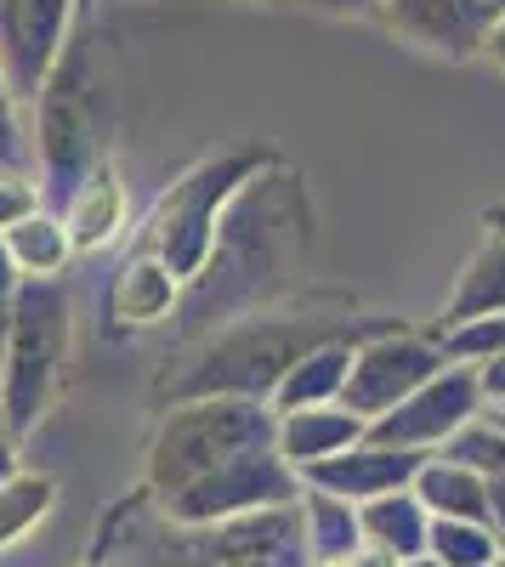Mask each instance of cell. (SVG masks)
Segmentation results:
<instances>
[{"mask_svg": "<svg viewBox=\"0 0 505 567\" xmlns=\"http://www.w3.org/2000/svg\"><path fill=\"white\" fill-rule=\"evenodd\" d=\"M125 227V187H120V176L103 165L91 182H80L74 194H69V239L80 245V250H97V245H109L114 233Z\"/></svg>", "mask_w": 505, "mask_h": 567, "instance_id": "obj_16", "label": "cell"}, {"mask_svg": "<svg viewBox=\"0 0 505 567\" xmlns=\"http://www.w3.org/2000/svg\"><path fill=\"white\" fill-rule=\"evenodd\" d=\"M176 290H182V278H176L159 256L143 250L131 267H120V284H114V318L131 323V329H148V323L171 318Z\"/></svg>", "mask_w": 505, "mask_h": 567, "instance_id": "obj_14", "label": "cell"}, {"mask_svg": "<svg viewBox=\"0 0 505 567\" xmlns=\"http://www.w3.org/2000/svg\"><path fill=\"white\" fill-rule=\"evenodd\" d=\"M483 409H488V398H483L477 369L454 363V369H437L432 381L421 392H409L398 409L370 420V437L392 443V449H415V454H443Z\"/></svg>", "mask_w": 505, "mask_h": 567, "instance_id": "obj_5", "label": "cell"}, {"mask_svg": "<svg viewBox=\"0 0 505 567\" xmlns=\"http://www.w3.org/2000/svg\"><path fill=\"white\" fill-rule=\"evenodd\" d=\"M437 369H449L443 341L409 336V329H387V336H370L363 347H352V369H347L341 403H347L358 420H381V414L398 409L409 392H421Z\"/></svg>", "mask_w": 505, "mask_h": 567, "instance_id": "obj_6", "label": "cell"}, {"mask_svg": "<svg viewBox=\"0 0 505 567\" xmlns=\"http://www.w3.org/2000/svg\"><path fill=\"white\" fill-rule=\"evenodd\" d=\"M494 567H505V561H494Z\"/></svg>", "mask_w": 505, "mask_h": 567, "instance_id": "obj_34", "label": "cell"}, {"mask_svg": "<svg viewBox=\"0 0 505 567\" xmlns=\"http://www.w3.org/2000/svg\"><path fill=\"white\" fill-rule=\"evenodd\" d=\"M358 347H363V341H358ZM347 369H352V347H347V341L307 352V358L285 374V381H279V392H272V414H290V409H318V403H341Z\"/></svg>", "mask_w": 505, "mask_h": 567, "instance_id": "obj_15", "label": "cell"}, {"mask_svg": "<svg viewBox=\"0 0 505 567\" xmlns=\"http://www.w3.org/2000/svg\"><path fill=\"white\" fill-rule=\"evenodd\" d=\"M426 556H432L437 567H494V561H505V539L494 534V523H461V516H432Z\"/></svg>", "mask_w": 505, "mask_h": 567, "instance_id": "obj_19", "label": "cell"}, {"mask_svg": "<svg viewBox=\"0 0 505 567\" xmlns=\"http://www.w3.org/2000/svg\"><path fill=\"white\" fill-rule=\"evenodd\" d=\"M477 381H483V398L488 403H505V352H494V358L477 363Z\"/></svg>", "mask_w": 505, "mask_h": 567, "instance_id": "obj_25", "label": "cell"}, {"mask_svg": "<svg viewBox=\"0 0 505 567\" xmlns=\"http://www.w3.org/2000/svg\"><path fill=\"white\" fill-rule=\"evenodd\" d=\"M381 18L443 58H472L488 45V34L505 23V0H387Z\"/></svg>", "mask_w": 505, "mask_h": 567, "instance_id": "obj_8", "label": "cell"}, {"mask_svg": "<svg viewBox=\"0 0 505 567\" xmlns=\"http://www.w3.org/2000/svg\"><path fill=\"white\" fill-rule=\"evenodd\" d=\"M7 250H12V261H18L29 278H52V272L69 261L74 239H69V227L52 221V216H23L18 227H7Z\"/></svg>", "mask_w": 505, "mask_h": 567, "instance_id": "obj_20", "label": "cell"}, {"mask_svg": "<svg viewBox=\"0 0 505 567\" xmlns=\"http://www.w3.org/2000/svg\"><path fill=\"white\" fill-rule=\"evenodd\" d=\"M12 312H18V261H12L7 245H0V347H7V336H12Z\"/></svg>", "mask_w": 505, "mask_h": 567, "instance_id": "obj_24", "label": "cell"}, {"mask_svg": "<svg viewBox=\"0 0 505 567\" xmlns=\"http://www.w3.org/2000/svg\"><path fill=\"white\" fill-rule=\"evenodd\" d=\"M488 58H494V63H499V69H505V23H499V29H494V34H488Z\"/></svg>", "mask_w": 505, "mask_h": 567, "instance_id": "obj_30", "label": "cell"}, {"mask_svg": "<svg viewBox=\"0 0 505 567\" xmlns=\"http://www.w3.org/2000/svg\"><path fill=\"white\" fill-rule=\"evenodd\" d=\"M52 499H58L52 477H23V471H18L12 483H0V550H12L34 523H45Z\"/></svg>", "mask_w": 505, "mask_h": 567, "instance_id": "obj_21", "label": "cell"}, {"mask_svg": "<svg viewBox=\"0 0 505 567\" xmlns=\"http://www.w3.org/2000/svg\"><path fill=\"white\" fill-rule=\"evenodd\" d=\"M45 165L69 187L91 165V114H85V52H63L45 80Z\"/></svg>", "mask_w": 505, "mask_h": 567, "instance_id": "obj_10", "label": "cell"}, {"mask_svg": "<svg viewBox=\"0 0 505 567\" xmlns=\"http://www.w3.org/2000/svg\"><path fill=\"white\" fill-rule=\"evenodd\" d=\"M403 329L398 318H352V312H318V307H296V312H256L234 329L210 336L176 374H159V398L194 403V398H250V403H272L279 381L318 347H358L370 336Z\"/></svg>", "mask_w": 505, "mask_h": 567, "instance_id": "obj_1", "label": "cell"}, {"mask_svg": "<svg viewBox=\"0 0 505 567\" xmlns=\"http://www.w3.org/2000/svg\"><path fill=\"white\" fill-rule=\"evenodd\" d=\"M69 352V296L52 278H34L18 290L12 336H7V374H0V414H7L12 437L34 432L63 374Z\"/></svg>", "mask_w": 505, "mask_h": 567, "instance_id": "obj_3", "label": "cell"}, {"mask_svg": "<svg viewBox=\"0 0 505 567\" xmlns=\"http://www.w3.org/2000/svg\"><path fill=\"white\" fill-rule=\"evenodd\" d=\"M69 23V0H0V69L12 97H40L58 69V45Z\"/></svg>", "mask_w": 505, "mask_h": 567, "instance_id": "obj_7", "label": "cell"}, {"mask_svg": "<svg viewBox=\"0 0 505 567\" xmlns=\"http://www.w3.org/2000/svg\"><path fill=\"white\" fill-rule=\"evenodd\" d=\"M12 91H0V159H18V142H12Z\"/></svg>", "mask_w": 505, "mask_h": 567, "instance_id": "obj_27", "label": "cell"}, {"mask_svg": "<svg viewBox=\"0 0 505 567\" xmlns=\"http://www.w3.org/2000/svg\"><path fill=\"white\" fill-rule=\"evenodd\" d=\"M261 449H279V414H272V403H250V398L176 403L148 449V488L159 494V505H171L188 488L210 483L216 471L239 465L245 454H261Z\"/></svg>", "mask_w": 505, "mask_h": 567, "instance_id": "obj_2", "label": "cell"}, {"mask_svg": "<svg viewBox=\"0 0 505 567\" xmlns=\"http://www.w3.org/2000/svg\"><path fill=\"white\" fill-rule=\"evenodd\" d=\"M426 465V454L415 449H392V443H375V437H363L330 460H318L301 471V483L307 488H324L347 505H370L381 494H398V488H415V471Z\"/></svg>", "mask_w": 505, "mask_h": 567, "instance_id": "obj_9", "label": "cell"}, {"mask_svg": "<svg viewBox=\"0 0 505 567\" xmlns=\"http://www.w3.org/2000/svg\"><path fill=\"white\" fill-rule=\"evenodd\" d=\"M443 352H449V358H494V352H505V312L472 318V323H461V329H449Z\"/></svg>", "mask_w": 505, "mask_h": 567, "instance_id": "obj_22", "label": "cell"}, {"mask_svg": "<svg viewBox=\"0 0 505 567\" xmlns=\"http://www.w3.org/2000/svg\"><path fill=\"white\" fill-rule=\"evenodd\" d=\"M483 221H488V227H494V233H505V205H494V210H488V216H483Z\"/></svg>", "mask_w": 505, "mask_h": 567, "instance_id": "obj_31", "label": "cell"}, {"mask_svg": "<svg viewBox=\"0 0 505 567\" xmlns=\"http://www.w3.org/2000/svg\"><path fill=\"white\" fill-rule=\"evenodd\" d=\"M358 523H363V539H370V545H387L398 561L426 556L432 511L421 505L415 488H398V494H381V499H370V505H358Z\"/></svg>", "mask_w": 505, "mask_h": 567, "instance_id": "obj_13", "label": "cell"}, {"mask_svg": "<svg viewBox=\"0 0 505 567\" xmlns=\"http://www.w3.org/2000/svg\"><path fill=\"white\" fill-rule=\"evenodd\" d=\"M494 312H505V233H488V245L466 261L461 290H454L443 323H449V329H461V323H472V318H494Z\"/></svg>", "mask_w": 505, "mask_h": 567, "instance_id": "obj_17", "label": "cell"}, {"mask_svg": "<svg viewBox=\"0 0 505 567\" xmlns=\"http://www.w3.org/2000/svg\"><path fill=\"white\" fill-rule=\"evenodd\" d=\"M415 494L432 516L488 523V471L454 460V454H426V465L415 471Z\"/></svg>", "mask_w": 505, "mask_h": 567, "instance_id": "obj_12", "label": "cell"}, {"mask_svg": "<svg viewBox=\"0 0 505 567\" xmlns=\"http://www.w3.org/2000/svg\"><path fill=\"white\" fill-rule=\"evenodd\" d=\"M23 216H34V187L23 176H0V227H18Z\"/></svg>", "mask_w": 505, "mask_h": 567, "instance_id": "obj_23", "label": "cell"}, {"mask_svg": "<svg viewBox=\"0 0 505 567\" xmlns=\"http://www.w3.org/2000/svg\"><path fill=\"white\" fill-rule=\"evenodd\" d=\"M307 7H312V12H341V18H347V12H375V7H387V0H307Z\"/></svg>", "mask_w": 505, "mask_h": 567, "instance_id": "obj_29", "label": "cell"}, {"mask_svg": "<svg viewBox=\"0 0 505 567\" xmlns=\"http://www.w3.org/2000/svg\"><path fill=\"white\" fill-rule=\"evenodd\" d=\"M488 523L505 539V471H499V477H488Z\"/></svg>", "mask_w": 505, "mask_h": 567, "instance_id": "obj_28", "label": "cell"}, {"mask_svg": "<svg viewBox=\"0 0 505 567\" xmlns=\"http://www.w3.org/2000/svg\"><path fill=\"white\" fill-rule=\"evenodd\" d=\"M494 414H499V420H505V403H494Z\"/></svg>", "mask_w": 505, "mask_h": 567, "instance_id": "obj_33", "label": "cell"}, {"mask_svg": "<svg viewBox=\"0 0 505 567\" xmlns=\"http://www.w3.org/2000/svg\"><path fill=\"white\" fill-rule=\"evenodd\" d=\"M12 477H18V437H12L7 414H0V483H12Z\"/></svg>", "mask_w": 505, "mask_h": 567, "instance_id": "obj_26", "label": "cell"}, {"mask_svg": "<svg viewBox=\"0 0 505 567\" xmlns=\"http://www.w3.org/2000/svg\"><path fill=\"white\" fill-rule=\"evenodd\" d=\"M301 539L312 545V561L324 556H352L363 545V523H358V505L324 494V488H307L301 483Z\"/></svg>", "mask_w": 505, "mask_h": 567, "instance_id": "obj_18", "label": "cell"}, {"mask_svg": "<svg viewBox=\"0 0 505 567\" xmlns=\"http://www.w3.org/2000/svg\"><path fill=\"white\" fill-rule=\"evenodd\" d=\"M403 567H437V561L432 556H415V561H403Z\"/></svg>", "mask_w": 505, "mask_h": 567, "instance_id": "obj_32", "label": "cell"}, {"mask_svg": "<svg viewBox=\"0 0 505 567\" xmlns=\"http://www.w3.org/2000/svg\"><path fill=\"white\" fill-rule=\"evenodd\" d=\"M363 437H370V420H358L347 403H318V409H290V414H279V454H285L296 471L330 460V454H341V449H352V443H363Z\"/></svg>", "mask_w": 505, "mask_h": 567, "instance_id": "obj_11", "label": "cell"}, {"mask_svg": "<svg viewBox=\"0 0 505 567\" xmlns=\"http://www.w3.org/2000/svg\"><path fill=\"white\" fill-rule=\"evenodd\" d=\"M261 165V154H221V159H205L199 171H188L171 194L159 199L154 221H148V239L143 250L159 256L176 278H199L210 250H216V210L239 194V182Z\"/></svg>", "mask_w": 505, "mask_h": 567, "instance_id": "obj_4", "label": "cell"}]
</instances>
